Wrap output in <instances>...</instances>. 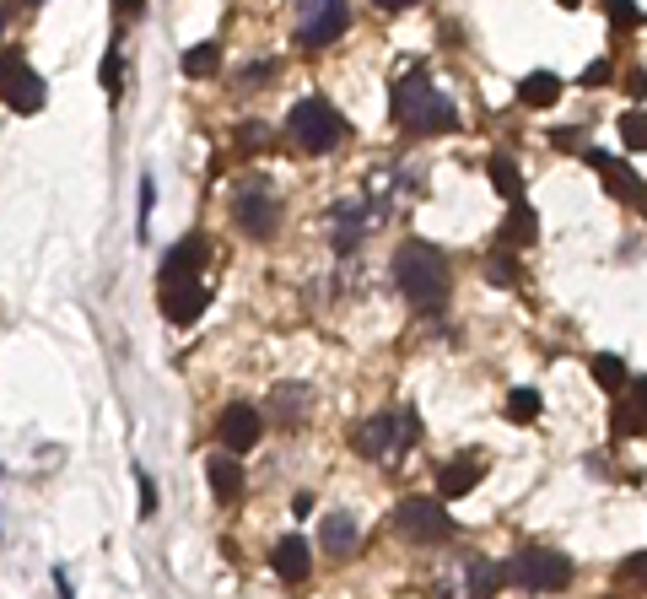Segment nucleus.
Masks as SVG:
<instances>
[{
    "label": "nucleus",
    "mask_w": 647,
    "mask_h": 599,
    "mask_svg": "<svg viewBox=\"0 0 647 599\" xmlns=\"http://www.w3.org/2000/svg\"><path fill=\"white\" fill-rule=\"evenodd\" d=\"M394 281H399V292H405V303L416 314H443L449 286H453L449 255L432 249L427 238H405L399 255H394Z\"/></svg>",
    "instance_id": "obj_1"
},
{
    "label": "nucleus",
    "mask_w": 647,
    "mask_h": 599,
    "mask_svg": "<svg viewBox=\"0 0 647 599\" xmlns=\"http://www.w3.org/2000/svg\"><path fill=\"white\" fill-rule=\"evenodd\" d=\"M394 120L410 135H443L458 131V103L416 70V76H399V87H394Z\"/></svg>",
    "instance_id": "obj_2"
},
{
    "label": "nucleus",
    "mask_w": 647,
    "mask_h": 599,
    "mask_svg": "<svg viewBox=\"0 0 647 599\" xmlns=\"http://www.w3.org/2000/svg\"><path fill=\"white\" fill-rule=\"evenodd\" d=\"M572 573H578L572 556H561L550 545H523V551H513V562L502 567V584H518L529 595H556V589L572 584Z\"/></svg>",
    "instance_id": "obj_3"
},
{
    "label": "nucleus",
    "mask_w": 647,
    "mask_h": 599,
    "mask_svg": "<svg viewBox=\"0 0 647 599\" xmlns=\"http://www.w3.org/2000/svg\"><path fill=\"white\" fill-rule=\"evenodd\" d=\"M286 131L292 140L303 146V151H334L340 140H345V120H340V109L329 103V98H303L292 114H286Z\"/></svg>",
    "instance_id": "obj_4"
},
{
    "label": "nucleus",
    "mask_w": 647,
    "mask_h": 599,
    "mask_svg": "<svg viewBox=\"0 0 647 599\" xmlns=\"http://www.w3.org/2000/svg\"><path fill=\"white\" fill-rule=\"evenodd\" d=\"M232 222L249 238H270L281 227V200H275V190L264 179H238V190H232Z\"/></svg>",
    "instance_id": "obj_5"
},
{
    "label": "nucleus",
    "mask_w": 647,
    "mask_h": 599,
    "mask_svg": "<svg viewBox=\"0 0 647 599\" xmlns=\"http://www.w3.org/2000/svg\"><path fill=\"white\" fill-rule=\"evenodd\" d=\"M394 530L405 540H416V545H443V540H453V519L449 508L432 502V497H405L394 508Z\"/></svg>",
    "instance_id": "obj_6"
},
{
    "label": "nucleus",
    "mask_w": 647,
    "mask_h": 599,
    "mask_svg": "<svg viewBox=\"0 0 647 599\" xmlns=\"http://www.w3.org/2000/svg\"><path fill=\"white\" fill-rule=\"evenodd\" d=\"M345 27H351V5L345 0H308V5H297V44L303 49H329Z\"/></svg>",
    "instance_id": "obj_7"
},
{
    "label": "nucleus",
    "mask_w": 647,
    "mask_h": 599,
    "mask_svg": "<svg viewBox=\"0 0 647 599\" xmlns=\"http://www.w3.org/2000/svg\"><path fill=\"white\" fill-rule=\"evenodd\" d=\"M259 432H264V421H259V410H254V405H243V399H238V405H227V410H222V421H216V438H222V454H232V460L254 449V443H259Z\"/></svg>",
    "instance_id": "obj_8"
},
{
    "label": "nucleus",
    "mask_w": 647,
    "mask_h": 599,
    "mask_svg": "<svg viewBox=\"0 0 647 599\" xmlns=\"http://www.w3.org/2000/svg\"><path fill=\"white\" fill-rule=\"evenodd\" d=\"M157 292H162V314H168L173 325H194V319L211 308L205 281H157Z\"/></svg>",
    "instance_id": "obj_9"
},
{
    "label": "nucleus",
    "mask_w": 647,
    "mask_h": 599,
    "mask_svg": "<svg viewBox=\"0 0 647 599\" xmlns=\"http://www.w3.org/2000/svg\"><path fill=\"white\" fill-rule=\"evenodd\" d=\"M367 227H373V211H367L362 200L334 205V249H340V255H351V249L367 238Z\"/></svg>",
    "instance_id": "obj_10"
},
{
    "label": "nucleus",
    "mask_w": 647,
    "mask_h": 599,
    "mask_svg": "<svg viewBox=\"0 0 647 599\" xmlns=\"http://www.w3.org/2000/svg\"><path fill=\"white\" fill-rule=\"evenodd\" d=\"M308 405H314V389H308V384H281V389L270 395V416H275L286 432H297V427L308 421Z\"/></svg>",
    "instance_id": "obj_11"
},
{
    "label": "nucleus",
    "mask_w": 647,
    "mask_h": 599,
    "mask_svg": "<svg viewBox=\"0 0 647 599\" xmlns=\"http://www.w3.org/2000/svg\"><path fill=\"white\" fill-rule=\"evenodd\" d=\"M351 449L367 454V460H388L399 443H394V416H367L356 432H351Z\"/></svg>",
    "instance_id": "obj_12"
},
{
    "label": "nucleus",
    "mask_w": 647,
    "mask_h": 599,
    "mask_svg": "<svg viewBox=\"0 0 647 599\" xmlns=\"http://www.w3.org/2000/svg\"><path fill=\"white\" fill-rule=\"evenodd\" d=\"M205 255H211V244L194 233V238H184L168 260H162V275L157 281H200V265H205Z\"/></svg>",
    "instance_id": "obj_13"
},
{
    "label": "nucleus",
    "mask_w": 647,
    "mask_h": 599,
    "mask_svg": "<svg viewBox=\"0 0 647 599\" xmlns=\"http://www.w3.org/2000/svg\"><path fill=\"white\" fill-rule=\"evenodd\" d=\"M270 567L286 578V584H303L308 573H314V551H308V540H297V534H286L275 551H270Z\"/></svg>",
    "instance_id": "obj_14"
},
{
    "label": "nucleus",
    "mask_w": 647,
    "mask_h": 599,
    "mask_svg": "<svg viewBox=\"0 0 647 599\" xmlns=\"http://www.w3.org/2000/svg\"><path fill=\"white\" fill-rule=\"evenodd\" d=\"M480 475H486L480 454H458V460H449V465L438 470V491H443V497H464V491L480 486Z\"/></svg>",
    "instance_id": "obj_15"
},
{
    "label": "nucleus",
    "mask_w": 647,
    "mask_h": 599,
    "mask_svg": "<svg viewBox=\"0 0 647 599\" xmlns=\"http://www.w3.org/2000/svg\"><path fill=\"white\" fill-rule=\"evenodd\" d=\"M588 168H599V173H604V190H610V195H621V200H643L647 195L643 179H637L632 168H621L615 157H604V151H588Z\"/></svg>",
    "instance_id": "obj_16"
},
{
    "label": "nucleus",
    "mask_w": 647,
    "mask_h": 599,
    "mask_svg": "<svg viewBox=\"0 0 647 599\" xmlns=\"http://www.w3.org/2000/svg\"><path fill=\"white\" fill-rule=\"evenodd\" d=\"M205 475H211L216 502H238V497H243V465H238L232 454H216V460L205 465Z\"/></svg>",
    "instance_id": "obj_17"
},
{
    "label": "nucleus",
    "mask_w": 647,
    "mask_h": 599,
    "mask_svg": "<svg viewBox=\"0 0 647 599\" xmlns=\"http://www.w3.org/2000/svg\"><path fill=\"white\" fill-rule=\"evenodd\" d=\"M356 540H362V530H356V519L351 513H329L319 530V545L329 551V556H351L356 551Z\"/></svg>",
    "instance_id": "obj_18"
},
{
    "label": "nucleus",
    "mask_w": 647,
    "mask_h": 599,
    "mask_svg": "<svg viewBox=\"0 0 647 599\" xmlns=\"http://www.w3.org/2000/svg\"><path fill=\"white\" fill-rule=\"evenodd\" d=\"M44 98H49V92H44V81H38V76H33V66H27L16 81H11V87H5V98H0V103H5V109H16V114H38V109H44Z\"/></svg>",
    "instance_id": "obj_19"
},
{
    "label": "nucleus",
    "mask_w": 647,
    "mask_h": 599,
    "mask_svg": "<svg viewBox=\"0 0 647 599\" xmlns=\"http://www.w3.org/2000/svg\"><path fill=\"white\" fill-rule=\"evenodd\" d=\"M556 98H561V76H550V70H534V76L518 81V103L523 109H550Z\"/></svg>",
    "instance_id": "obj_20"
},
{
    "label": "nucleus",
    "mask_w": 647,
    "mask_h": 599,
    "mask_svg": "<svg viewBox=\"0 0 647 599\" xmlns=\"http://www.w3.org/2000/svg\"><path fill=\"white\" fill-rule=\"evenodd\" d=\"M534 238H540V216H534L529 205H513L508 222H502V249L513 255V249H529Z\"/></svg>",
    "instance_id": "obj_21"
},
{
    "label": "nucleus",
    "mask_w": 647,
    "mask_h": 599,
    "mask_svg": "<svg viewBox=\"0 0 647 599\" xmlns=\"http://www.w3.org/2000/svg\"><path fill=\"white\" fill-rule=\"evenodd\" d=\"M486 173H491L497 195L508 200V205H523V173H518L513 157H491V162H486Z\"/></svg>",
    "instance_id": "obj_22"
},
{
    "label": "nucleus",
    "mask_w": 647,
    "mask_h": 599,
    "mask_svg": "<svg viewBox=\"0 0 647 599\" xmlns=\"http://www.w3.org/2000/svg\"><path fill=\"white\" fill-rule=\"evenodd\" d=\"M502 589V567L486 556H469V599H491Z\"/></svg>",
    "instance_id": "obj_23"
},
{
    "label": "nucleus",
    "mask_w": 647,
    "mask_h": 599,
    "mask_svg": "<svg viewBox=\"0 0 647 599\" xmlns=\"http://www.w3.org/2000/svg\"><path fill=\"white\" fill-rule=\"evenodd\" d=\"M593 384L610 389V395H621V389L632 384V378H626V362H621L615 351H599V357H593Z\"/></svg>",
    "instance_id": "obj_24"
},
{
    "label": "nucleus",
    "mask_w": 647,
    "mask_h": 599,
    "mask_svg": "<svg viewBox=\"0 0 647 599\" xmlns=\"http://www.w3.org/2000/svg\"><path fill=\"white\" fill-rule=\"evenodd\" d=\"M216 70H222V44H194V49H184V76L205 81Z\"/></svg>",
    "instance_id": "obj_25"
},
{
    "label": "nucleus",
    "mask_w": 647,
    "mask_h": 599,
    "mask_svg": "<svg viewBox=\"0 0 647 599\" xmlns=\"http://www.w3.org/2000/svg\"><path fill=\"white\" fill-rule=\"evenodd\" d=\"M610 432H615V438H647V416L637 410V405H615Z\"/></svg>",
    "instance_id": "obj_26"
},
{
    "label": "nucleus",
    "mask_w": 647,
    "mask_h": 599,
    "mask_svg": "<svg viewBox=\"0 0 647 599\" xmlns=\"http://www.w3.org/2000/svg\"><path fill=\"white\" fill-rule=\"evenodd\" d=\"M621 140H626V151H647V109H632L621 120Z\"/></svg>",
    "instance_id": "obj_27"
},
{
    "label": "nucleus",
    "mask_w": 647,
    "mask_h": 599,
    "mask_svg": "<svg viewBox=\"0 0 647 599\" xmlns=\"http://www.w3.org/2000/svg\"><path fill=\"white\" fill-rule=\"evenodd\" d=\"M508 416L529 427V421L540 416V389H513V395H508Z\"/></svg>",
    "instance_id": "obj_28"
},
{
    "label": "nucleus",
    "mask_w": 647,
    "mask_h": 599,
    "mask_svg": "<svg viewBox=\"0 0 647 599\" xmlns=\"http://www.w3.org/2000/svg\"><path fill=\"white\" fill-rule=\"evenodd\" d=\"M626 589H647V551H632L626 562H621V573H615Z\"/></svg>",
    "instance_id": "obj_29"
},
{
    "label": "nucleus",
    "mask_w": 647,
    "mask_h": 599,
    "mask_svg": "<svg viewBox=\"0 0 647 599\" xmlns=\"http://www.w3.org/2000/svg\"><path fill=\"white\" fill-rule=\"evenodd\" d=\"M486 281H508V286L518 281V260L508 255V249H497V255L486 260Z\"/></svg>",
    "instance_id": "obj_30"
},
{
    "label": "nucleus",
    "mask_w": 647,
    "mask_h": 599,
    "mask_svg": "<svg viewBox=\"0 0 647 599\" xmlns=\"http://www.w3.org/2000/svg\"><path fill=\"white\" fill-rule=\"evenodd\" d=\"M416 438H421V416H416V410H399V416H394V443L410 449Z\"/></svg>",
    "instance_id": "obj_31"
},
{
    "label": "nucleus",
    "mask_w": 647,
    "mask_h": 599,
    "mask_svg": "<svg viewBox=\"0 0 647 599\" xmlns=\"http://www.w3.org/2000/svg\"><path fill=\"white\" fill-rule=\"evenodd\" d=\"M27 70V60H22V49H0V98H5V87L16 81Z\"/></svg>",
    "instance_id": "obj_32"
},
{
    "label": "nucleus",
    "mask_w": 647,
    "mask_h": 599,
    "mask_svg": "<svg viewBox=\"0 0 647 599\" xmlns=\"http://www.w3.org/2000/svg\"><path fill=\"white\" fill-rule=\"evenodd\" d=\"M604 11H610V22H615V27H643V22H647L643 5H604Z\"/></svg>",
    "instance_id": "obj_33"
},
{
    "label": "nucleus",
    "mask_w": 647,
    "mask_h": 599,
    "mask_svg": "<svg viewBox=\"0 0 647 599\" xmlns=\"http://www.w3.org/2000/svg\"><path fill=\"white\" fill-rule=\"evenodd\" d=\"M120 55H109V60H103V92H109V98H120V87H125V76H120Z\"/></svg>",
    "instance_id": "obj_34"
},
{
    "label": "nucleus",
    "mask_w": 647,
    "mask_h": 599,
    "mask_svg": "<svg viewBox=\"0 0 647 599\" xmlns=\"http://www.w3.org/2000/svg\"><path fill=\"white\" fill-rule=\"evenodd\" d=\"M604 81H610V60H593L582 70V87H604Z\"/></svg>",
    "instance_id": "obj_35"
},
{
    "label": "nucleus",
    "mask_w": 647,
    "mask_h": 599,
    "mask_svg": "<svg viewBox=\"0 0 647 599\" xmlns=\"http://www.w3.org/2000/svg\"><path fill=\"white\" fill-rule=\"evenodd\" d=\"M151 513H157V486L140 475V519H151Z\"/></svg>",
    "instance_id": "obj_36"
},
{
    "label": "nucleus",
    "mask_w": 647,
    "mask_h": 599,
    "mask_svg": "<svg viewBox=\"0 0 647 599\" xmlns=\"http://www.w3.org/2000/svg\"><path fill=\"white\" fill-rule=\"evenodd\" d=\"M151 200H157L151 179H140V233H146V222H151Z\"/></svg>",
    "instance_id": "obj_37"
},
{
    "label": "nucleus",
    "mask_w": 647,
    "mask_h": 599,
    "mask_svg": "<svg viewBox=\"0 0 647 599\" xmlns=\"http://www.w3.org/2000/svg\"><path fill=\"white\" fill-rule=\"evenodd\" d=\"M626 389H632V399H626V405H637V410L647 416V378H632Z\"/></svg>",
    "instance_id": "obj_38"
},
{
    "label": "nucleus",
    "mask_w": 647,
    "mask_h": 599,
    "mask_svg": "<svg viewBox=\"0 0 647 599\" xmlns=\"http://www.w3.org/2000/svg\"><path fill=\"white\" fill-rule=\"evenodd\" d=\"M550 140H556V146H582V131H556Z\"/></svg>",
    "instance_id": "obj_39"
},
{
    "label": "nucleus",
    "mask_w": 647,
    "mask_h": 599,
    "mask_svg": "<svg viewBox=\"0 0 647 599\" xmlns=\"http://www.w3.org/2000/svg\"><path fill=\"white\" fill-rule=\"evenodd\" d=\"M626 87H632L637 98H647V76H643V70H632V76H626Z\"/></svg>",
    "instance_id": "obj_40"
},
{
    "label": "nucleus",
    "mask_w": 647,
    "mask_h": 599,
    "mask_svg": "<svg viewBox=\"0 0 647 599\" xmlns=\"http://www.w3.org/2000/svg\"><path fill=\"white\" fill-rule=\"evenodd\" d=\"M264 140H270V135L259 131V125H249V131H243V146H264Z\"/></svg>",
    "instance_id": "obj_41"
},
{
    "label": "nucleus",
    "mask_w": 647,
    "mask_h": 599,
    "mask_svg": "<svg viewBox=\"0 0 647 599\" xmlns=\"http://www.w3.org/2000/svg\"><path fill=\"white\" fill-rule=\"evenodd\" d=\"M5 22H11V11H5V5H0V27H5Z\"/></svg>",
    "instance_id": "obj_42"
},
{
    "label": "nucleus",
    "mask_w": 647,
    "mask_h": 599,
    "mask_svg": "<svg viewBox=\"0 0 647 599\" xmlns=\"http://www.w3.org/2000/svg\"><path fill=\"white\" fill-rule=\"evenodd\" d=\"M604 599H626V595H604Z\"/></svg>",
    "instance_id": "obj_43"
},
{
    "label": "nucleus",
    "mask_w": 647,
    "mask_h": 599,
    "mask_svg": "<svg viewBox=\"0 0 647 599\" xmlns=\"http://www.w3.org/2000/svg\"><path fill=\"white\" fill-rule=\"evenodd\" d=\"M643 211H647V195H643Z\"/></svg>",
    "instance_id": "obj_44"
}]
</instances>
